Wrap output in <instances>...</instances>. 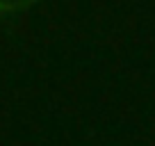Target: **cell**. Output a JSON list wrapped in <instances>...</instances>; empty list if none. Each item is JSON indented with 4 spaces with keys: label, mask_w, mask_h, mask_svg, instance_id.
I'll use <instances>...</instances> for the list:
<instances>
[{
    "label": "cell",
    "mask_w": 155,
    "mask_h": 146,
    "mask_svg": "<svg viewBox=\"0 0 155 146\" xmlns=\"http://www.w3.org/2000/svg\"><path fill=\"white\" fill-rule=\"evenodd\" d=\"M39 0H0V18L21 14V12L30 9L32 5H37Z\"/></svg>",
    "instance_id": "obj_1"
}]
</instances>
